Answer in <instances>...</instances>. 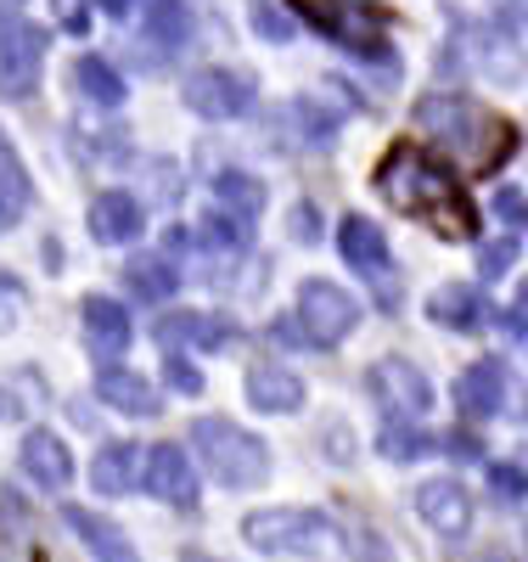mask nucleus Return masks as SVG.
<instances>
[{
  "label": "nucleus",
  "instance_id": "nucleus-12",
  "mask_svg": "<svg viewBox=\"0 0 528 562\" xmlns=\"http://www.w3.org/2000/svg\"><path fill=\"white\" fill-rule=\"evenodd\" d=\"M23 473H29L40 490H68V484H74V456H68V445H63L57 434L34 428V434L23 439Z\"/></svg>",
  "mask_w": 528,
  "mask_h": 562
},
{
  "label": "nucleus",
  "instance_id": "nucleus-16",
  "mask_svg": "<svg viewBox=\"0 0 528 562\" xmlns=\"http://www.w3.org/2000/svg\"><path fill=\"white\" fill-rule=\"evenodd\" d=\"M96 394H102L108 405H119V411H130V416H153L158 411V394H153V383L147 378H135V371H124V366H102V378H96Z\"/></svg>",
  "mask_w": 528,
  "mask_h": 562
},
{
  "label": "nucleus",
  "instance_id": "nucleus-10",
  "mask_svg": "<svg viewBox=\"0 0 528 562\" xmlns=\"http://www.w3.org/2000/svg\"><path fill=\"white\" fill-rule=\"evenodd\" d=\"M40 57H45V29H23V23H7L0 29V90L7 97H23L40 74Z\"/></svg>",
  "mask_w": 528,
  "mask_h": 562
},
{
  "label": "nucleus",
  "instance_id": "nucleus-18",
  "mask_svg": "<svg viewBox=\"0 0 528 562\" xmlns=\"http://www.w3.org/2000/svg\"><path fill=\"white\" fill-rule=\"evenodd\" d=\"M338 248H344V259H349L355 270H366V276H382V270H389V243H382V231H377L371 220H360V214L344 220Z\"/></svg>",
  "mask_w": 528,
  "mask_h": 562
},
{
  "label": "nucleus",
  "instance_id": "nucleus-40",
  "mask_svg": "<svg viewBox=\"0 0 528 562\" xmlns=\"http://www.w3.org/2000/svg\"><path fill=\"white\" fill-rule=\"evenodd\" d=\"M102 7H108V12H113V18H124V12H130V7H135V0H102Z\"/></svg>",
  "mask_w": 528,
  "mask_h": 562
},
{
  "label": "nucleus",
  "instance_id": "nucleus-9",
  "mask_svg": "<svg viewBox=\"0 0 528 562\" xmlns=\"http://www.w3.org/2000/svg\"><path fill=\"white\" fill-rule=\"evenodd\" d=\"M79 333H85V349L108 366V360H119V355L130 349V315L119 310V299L90 293V299L79 304Z\"/></svg>",
  "mask_w": 528,
  "mask_h": 562
},
{
  "label": "nucleus",
  "instance_id": "nucleus-3",
  "mask_svg": "<svg viewBox=\"0 0 528 562\" xmlns=\"http://www.w3.org/2000/svg\"><path fill=\"white\" fill-rule=\"evenodd\" d=\"M191 450L203 456L209 479H220L231 490H254V484L270 479L265 445L254 434H243L236 422H225V416H198V422H191Z\"/></svg>",
  "mask_w": 528,
  "mask_h": 562
},
{
  "label": "nucleus",
  "instance_id": "nucleus-33",
  "mask_svg": "<svg viewBox=\"0 0 528 562\" xmlns=\"http://www.w3.org/2000/svg\"><path fill=\"white\" fill-rule=\"evenodd\" d=\"M495 214H501L506 225L528 231V198H523V192H501V198H495Z\"/></svg>",
  "mask_w": 528,
  "mask_h": 562
},
{
  "label": "nucleus",
  "instance_id": "nucleus-7",
  "mask_svg": "<svg viewBox=\"0 0 528 562\" xmlns=\"http://www.w3.org/2000/svg\"><path fill=\"white\" fill-rule=\"evenodd\" d=\"M186 108L203 113V119H236V113L254 108V85L236 79V74H220V68L191 74L186 79Z\"/></svg>",
  "mask_w": 528,
  "mask_h": 562
},
{
  "label": "nucleus",
  "instance_id": "nucleus-35",
  "mask_svg": "<svg viewBox=\"0 0 528 562\" xmlns=\"http://www.w3.org/2000/svg\"><path fill=\"white\" fill-rule=\"evenodd\" d=\"M512 326L528 338V281H523V293H517V310H512Z\"/></svg>",
  "mask_w": 528,
  "mask_h": 562
},
{
  "label": "nucleus",
  "instance_id": "nucleus-37",
  "mask_svg": "<svg viewBox=\"0 0 528 562\" xmlns=\"http://www.w3.org/2000/svg\"><path fill=\"white\" fill-rule=\"evenodd\" d=\"M12 220H18V203H12V198H7V192H0V231H7V225H12Z\"/></svg>",
  "mask_w": 528,
  "mask_h": 562
},
{
  "label": "nucleus",
  "instance_id": "nucleus-26",
  "mask_svg": "<svg viewBox=\"0 0 528 562\" xmlns=\"http://www.w3.org/2000/svg\"><path fill=\"white\" fill-rule=\"evenodd\" d=\"M29 535H34V512L23 506V490H0V540L7 551H29Z\"/></svg>",
  "mask_w": 528,
  "mask_h": 562
},
{
  "label": "nucleus",
  "instance_id": "nucleus-21",
  "mask_svg": "<svg viewBox=\"0 0 528 562\" xmlns=\"http://www.w3.org/2000/svg\"><path fill=\"white\" fill-rule=\"evenodd\" d=\"M434 315L456 333H478V326H490V299L478 288H439L434 293Z\"/></svg>",
  "mask_w": 528,
  "mask_h": 562
},
{
  "label": "nucleus",
  "instance_id": "nucleus-20",
  "mask_svg": "<svg viewBox=\"0 0 528 562\" xmlns=\"http://www.w3.org/2000/svg\"><path fill=\"white\" fill-rule=\"evenodd\" d=\"M63 524L96 551V557H130V540H124V529L119 524H108V518H96V512L90 506H63Z\"/></svg>",
  "mask_w": 528,
  "mask_h": 562
},
{
  "label": "nucleus",
  "instance_id": "nucleus-24",
  "mask_svg": "<svg viewBox=\"0 0 528 562\" xmlns=\"http://www.w3.org/2000/svg\"><path fill=\"white\" fill-rule=\"evenodd\" d=\"M214 198H220V209L236 214V220H259V209H265V186H259L254 175H243V169H225V175L214 180Z\"/></svg>",
  "mask_w": 528,
  "mask_h": 562
},
{
  "label": "nucleus",
  "instance_id": "nucleus-17",
  "mask_svg": "<svg viewBox=\"0 0 528 562\" xmlns=\"http://www.w3.org/2000/svg\"><path fill=\"white\" fill-rule=\"evenodd\" d=\"M248 400L259 405V411H299L304 405V383L293 378L287 366H254L248 371Z\"/></svg>",
  "mask_w": 528,
  "mask_h": 562
},
{
  "label": "nucleus",
  "instance_id": "nucleus-25",
  "mask_svg": "<svg viewBox=\"0 0 528 562\" xmlns=\"http://www.w3.org/2000/svg\"><path fill=\"white\" fill-rule=\"evenodd\" d=\"M74 85L85 90V97H90L96 108H119V102H124V79H119V74H113L102 57H79Z\"/></svg>",
  "mask_w": 528,
  "mask_h": 562
},
{
  "label": "nucleus",
  "instance_id": "nucleus-27",
  "mask_svg": "<svg viewBox=\"0 0 528 562\" xmlns=\"http://www.w3.org/2000/svg\"><path fill=\"white\" fill-rule=\"evenodd\" d=\"M147 34H153V40H164V52H180L186 34H191V12H186V0H153Z\"/></svg>",
  "mask_w": 528,
  "mask_h": 562
},
{
  "label": "nucleus",
  "instance_id": "nucleus-8",
  "mask_svg": "<svg viewBox=\"0 0 528 562\" xmlns=\"http://www.w3.org/2000/svg\"><path fill=\"white\" fill-rule=\"evenodd\" d=\"M293 7L321 23L326 34H338L344 45H355L360 57H382V23L371 12H355V7H332V0H293Z\"/></svg>",
  "mask_w": 528,
  "mask_h": 562
},
{
  "label": "nucleus",
  "instance_id": "nucleus-13",
  "mask_svg": "<svg viewBox=\"0 0 528 562\" xmlns=\"http://www.w3.org/2000/svg\"><path fill=\"white\" fill-rule=\"evenodd\" d=\"M416 512H422V524H434L439 535H467V524H472V495H467L461 484L439 479V484H422V490H416Z\"/></svg>",
  "mask_w": 528,
  "mask_h": 562
},
{
  "label": "nucleus",
  "instance_id": "nucleus-36",
  "mask_svg": "<svg viewBox=\"0 0 528 562\" xmlns=\"http://www.w3.org/2000/svg\"><path fill=\"white\" fill-rule=\"evenodd\" d=\"M18 12H23V0H0V29L18 23Z\"/></svg>",
  "mask_w": 528,
  "mask_h": 562
},
{
  "label": "nucleus",
  "instance_id": "nucleus-4",
  "mask_svg": "<svg viewBox=\"0 0 528 562\" xmlns=\"http://www.w3.org/2000/svg\"><path fill=\"white\" fill-rule=\"evenodd\" d=\"M248 546L254 551H270V557H299V551H315V540H326V518L321 512H299V506H276V512H254L243 524Z\"/></svg>",
  "mask_w": 528,
  "mask_h": 562
},
{
  "label": "nucleus",
  "instance_id": "nucleus-32",
  "mask_svg": "<svg viewBox=\"0 0 528 562\" xmlns=\"http://www.w3.org/2000/svg\"><path fill=\"white\" fill-rule=\"evenodd\" d=\"M512 259H517V243H490L484 254H478V270H484V276H506Z\"/></svg>",
  "mask_w": 528,
  "mask_h": 562
},
{
  "label": "nucleus",
  "instance_id": "nucleus-23",
  "mask_svg": "<svg viewBox=\"0 0 528 562\" xmlns=\"http://www.w3.org/2000/svg\"><path fill=\"white\" fill-rule=\"evenodd\" d=\"M135 467H141V445H108L96 456L90 479L102 495H124V490H135Z\"/></svg>",
  "mask_w": 528,
  "mask_h": 562
},
{
  "label": "nucleus",
  "instance_id": "nucleus-22",
  "mask_svg": "<svg viewBox=\"0 0 528 562\" xmlns=\"http://www.w3.org/2000/svg\"><path fill=\"white\" fill-rule=\"evenodd\" d=\"M124 288H130L141 304H164V299L180 288V276H175V265H169V259L141 254V259H130V265H124Z\"/></svg>",
  "mask_w": 528,
  "mask_h": 562
},
{
  "label": "nucleus",
  "instance_id": "nucleus-6",
  "mask_svg": "<svg viewBox=\"0 0 528 562\" xmlns=\"http://www.w3.org/2000/svg\"><path fill=\"white\" fill-rule=\"evenodd\" d=\"M371 394H377L382 411H389V422H416L427 405H434V383L422 378V366H411L400 355L371 366Z\"/></svg>",
  "mask_w": 528,
  "mask_h": 562
},
{
  "label": "nucleus",
  "instance_id": "nucleus-30",
  "mask_svg": "<svg viewBox=\"0 0 528 562\" xmlns=\"http://www.w3.org/2000/svg\"><path fill=\"white\" fill-rule=\"evenodd\" d=\"M523 490H528V479H523V467H490V495L495 501H523Z\"/></svg>",
  "mask_w": 528,
  "mask_h": 562
},
{
  "label": "nucleus",
  "instance_id": "nucleus-34",
  "mask_svg": "<svg viewBox=\"0 0 528 562\" xmlns=\"http://www.w3.org/2000/svg\"><path fill=\"white\" fill-rule=\"evenodd\" d=\"M293 237H299V243H315V237H321L315 209H293Z\"/></svg>",
  "mask_w": 528,
  "mask_h": 562
},
{
  "label": "nucleus",
  "instance_id": "nucleus-31",
  "mask_svg": "<svg viewBox=\"0 0 528 562\" xmlns=\"http://www.w3.org/2000/svg\"><path fill=\"white\" fill-rule=\"evenodd\" d=\"M164 383H169V389H180V394H198V389H203L198 366L180 360V355H164Z\"/></svg>",
  "mask_w": 528,
  "mask_h": 562
},
{
  "label": "nucleus",
  "instance_id": "nucleus-29",
  "mask_svg": "<svg viewBox=\"0 0 528 562\" xmlns=\"http://www.w3.org/2000/svg\"><path fill=\"white\" fill-rule=\"evenodd\" d=\"M254 29L265 34V40H287V34H293V18H287L281 7H270V0H254Z\"/></svg>",
  "mask_w": 528,
  "mask_h": 562
},
{
  "label": "nucleus",
  "instance_id": "nucleus-19",
  "mask_svg": "<svg viewBox=\"0 0 528 562\" xmlns=\"http://www.w3.org/2000/svg\"><path fill=\"white\" fill-rule=\"evenodd\" d=\"M231 338H236L231 326L225 321H209V315H191V310L158 315V344H203V349H220Z\"/></svg>",
  "mask_w": 528,
  "mask_h": 562
},
{
  "label": "nucleus",
  "instance_id": "nucleus-14",
  "mask_svg": "<svg viewBox=\"0 0 528 562\" xmlns=\"http://www.w3.org/2000/svg\"><path fill=\"white\" fill-rule=\"evenodd\" d=\"M456 400L467 416H495L506 405V366L501 360H478L467 378L456 383Z\"/></svg>",
  "mask_w": 528,
  "mask_h": 562
},
{
  "label": "nucleus",
  "instance_id": "nucleus-2",
  "mask_svg": "<svg viewBox=\"0 0 528 562\" xmlns=\"http://www.w3.org/2000/svg\"><path fill=\"white\" fill-rule=\"evenodd\" d=\"M416 124L434 135V147L450 153L467 175H495L512 158V147H517L512 124L501 113H490V108L467 102V97H422L416 102Z\"/></svg>",
  "mask_w": 528,
  "mask_h": 562
},
{
  "label": "nucleus",
  "instance_id": "nucleus-28",
  "mask_svg": "<svg viewBox=\"0 0 528 562\" xmlns=\"http://www.w3.org/2000/svg\"><path fill=\"white\" fill-rule=\"evenodd\" d=\"M422 450H434V439H427V434L405 428V422H389V428H382V456H394V461H416Z\"/></svg>",
  "mask_w": 528,
  "mask_h": 562
},
{
  "label": "nucleus",
  "instance_id": "nucleus-38",
  "mask_svg": "<svg viewBox=\"0 0 528 562\" xmlns=\"http://www.w3.org/2000/svg\"><path fill=\"white\" fill-rule=\"evenodd\" d=\"M12 416H18V400H12L7 389H0V422H12Z\"/></svg>",
  "mask_w": 528,
  "mask_h": 562
},
{
  "label": "nucleus",
  "instance_id": "nucleus-39",
  "mask_svg": "<svg viewBox=\"0 0 528 562\" xmlns=\"http://www.w3.org/2000/svg\"><path fill=\"white\" fill-rule=\"evenodd\" d=\"M450 456H478V450H472V439H467V434H456V439H450Z\"/></svg>",
  "mask_w": 528,
  "mask_h": 562
},
{
  "label": "nucleus",
  "instance_id": "nucleus-15",
  "mask_svg": "<svg viewBox=\"0 0 528 562\" xmlns=\"http://www.w3.org/2000/svg\"><path fill=\"white\" fill-rule=\"evenodd\" d=\"M135 231H141V209H135V198H124V192H102V198L90 203V237H96V243L119 248V243H135Z\"/></svg>",
  "mask_w": 528,
  "mask_h": 562
},
{
  "label": "nucleus",
  "instance_id": "nucleus-11",
  "mask_svg": "<svg viewBox=\"0 0 528 562\" xmlns=\"http://www.w3.org/2000/svg\"><path fill=\"white\" fill-rule=\"evenodd\" d=\"M147 490L169 506H198V473H191V456L180 445H158L147 456Z\"/></svg>",
  "mask_w": 528,
  "mask_h": 562
},
{
  "label": "nucleus",
  "instance_id": "nucleus-5",
  "mask_svg": "<svg viewBox=\"0 0 528 562\" xmlns=\"http://www.w3.org/2000/svg\"><path fill=\"white\" fill-rule=\"evenodd\" d=\"M299 321H304L310 344L326 349V344H344L355 333L360 304L344 288H332V281H304V288H299Z\"/></svg>",
  "mask_w": 528,
  "mask_h": 562
},
{
  "label": "nucleus",
  "instance_id": "nucleus-1",
  "mask_svg": "<svg viewBox=\"0 0 528 562\" xmlns=\"http://www.w3.org/2000/svg\"><path fill=\"white\" fill-rule=\"evenodd\" d=\"M377 192L389 198V209L400 214H416V220H434L445 237H472L478 231V214L467 209V198L456 192V180L427 158L422 147H394L377 169Z\"/></svg>",
  "mask_w": 528,
  "mask_h": 562
}]
</instances>
